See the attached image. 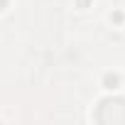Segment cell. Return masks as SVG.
I'll return each instance as SVG.
<instances>
[{"instance_id": "1", "label": "cell", "mask_w": 125, "mask_h": 125, "mask_svg": "<svg viewBox=\"0 0 125 125\" xmlns=\"http://www.w3.org/2000/svg\"><path fill=\"white\" fill-rule=\"evenodd\" d=\"M98 110H110V118H105V123H125V101L123 98H108L101 103Z\"/></svg>"}, {"instance_id": "2", "label": "cell", "mask_w": 125, "mask_h": 125, "mask_svg": "<svg viewBox=\"0 0 125 125\" xmlns=\"http://www.w3.org/2000/svg\"><path fill=\"white\" fill-rule=\"evenodd\" d=\"M103 83H105V88H118V76L115 74H105L103 76Z\"/></svg>"}, {"instance_id": "3", "label": "cell", "mask_w": 125, "mask_h": 125, "mask_svg": "<svg viewBox=\"0 0 125 125\" xmlns=\"http://www.w3.org/2000/svg\"><path fill=\"white\" fill-rule=\"evenodd\" d=\"M88 3L91 0H79V8H88Z\"/></svg>"}, {"instance_id": "4", "label": "cell", "mask_w": 125, "mask_h": 125, "mask_svg": "<svg viewBox=\"0 0 125 125\" xmlns=\"http://www.w3.org/2000/svg\"><path fill=\"white\" fill-rule=\"evenodd\" d=\"M5 5H8V0H0V10H3V8H5Z\"/></svg>"}]
</instances>
